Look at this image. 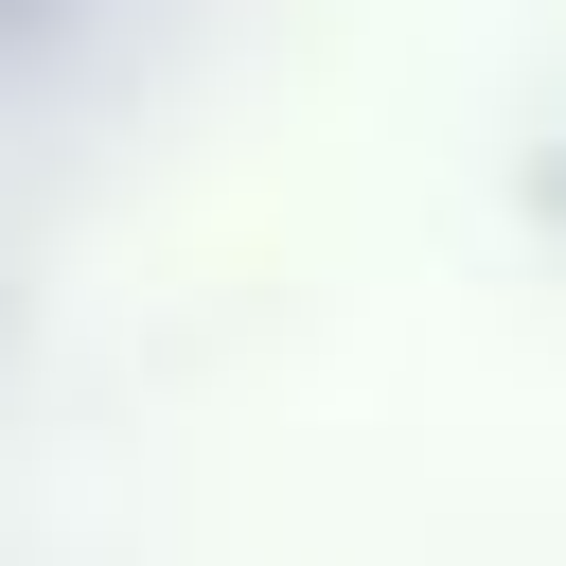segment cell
<instances>
[{
    "label": "cell",
    "instance_id": "cell-1",
    "mask_svg": "<svg viewBox=\"0 0 566 566\" xmlns=\"http://www.w3.org/2000/svg\"><path fill=\"white\" fill-rule=\"evenodd\" d=\"M548 195H566V159H548Z\"/></svg>",
    "mask_w": 566,
    "mask_h": 566
}]
</instances>
